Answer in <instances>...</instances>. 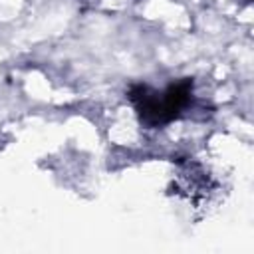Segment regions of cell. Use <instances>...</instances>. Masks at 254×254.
<instances>
[{"mask_svg": "<svg viewBox=\"0 0 254 254\" xmlns=\"http://www.w3.org/2000/svg\"><path fill=\"white\" fill-rule=\"evenodd\" d=\"M129 99L135 105L139 119L147 127H159L175 117L190 103L192 99V81L181 79L171 83L165 91H155L147 85H133L129 89Z\"/></svg>", "mask_w": 254, "mask_h": 254, "instance_id": "6da1fadb", "label": "cell"}, {"mask_svg": "<svg viewBox=\"0 0 254 254\" xmlns=\"http://www.w3.org/2000/svg\"><path fill=\"white\" fill-rule=\"evenodd\" d=\"M246 2H250V0H246Z\"/></svg>", "mask_w": 254, "mask_h": 254, "instance_id": "7a4b0ae2", "label": "cell"}]
</instances>
